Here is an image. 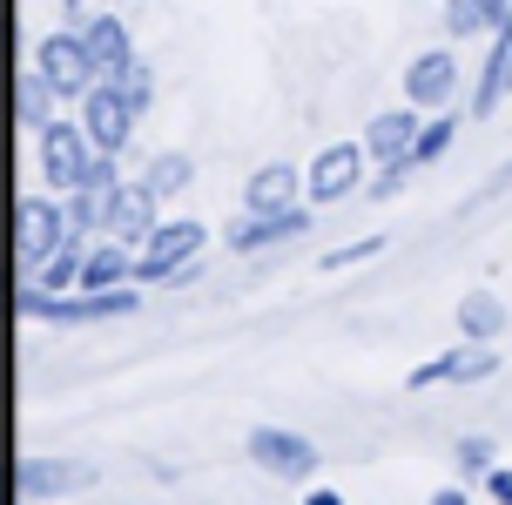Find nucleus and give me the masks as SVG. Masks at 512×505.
<instances>
[{"label":"nucleus","instance_id":"f257e3e1","mask_svg":"<svg viewBox=\"0 0 512 505\" xmlns=\"http://www.w3.org/2000/svg\"><path fill=\"white\" fill-rule=\"evenodd\" d=\"M68 236H75L68 209H54V202H41V196L14 202V263H21V283H41V270L68 250Z\"/></svg>","mask_w":512,"mask_h":505},{"label":"nucleus","instance_id":"f03ea898","mask_svg":"<svg viewBox=\"0 0 512 505\" xmlns=\"http://www.w3.org/2000/svg\"><path fill=\"white\" fill-rule=\"evenodd\" d=\"M95 162H102V149L88 142V128L81 122H54L41 128V176H48V189H88V176H95Z\"/></svg>","mask_w":512,"mask_h":505},{"label":"nucleus","instance_id":"7ed1b4c3","mask_svg":"<svg viewBox=\"0 0 512 505\" xmlns=\"http://www.w3.org/2000/svg\"><path fill=\"white\" fill-rule=\"evenodd\" d=\"M21 310L41 317V324H102V317H128V310H135V290H81V297H54V290L21 283Z\"/></svg>","mask_w":512,"mask_h":505},{"label":"nucleus","instance_id":"20e7f679","mask_svg":"<svg viewBox=\"0 0 512 505\" xmlns=\"http://www.w3.org/2000/svg\"><path fill=\"white\" fill-rule=\"evenodd\" d=\"M34 68L48 75V88L54 95H68V101H81L88 88H95V54H88V41H81L75 27H61V34H41V48H34Z\"/></svg>","mask_w":512,"mask_h":505},{"label":"nucleus","instance_id":"39448f33","mask_svg":"<svg viewBox=\"0 0 512 505\" xmlns=\"http://www.w3.org/2000/svg\"><path fill=\"white\" fill-rule=\"evenodd\" d=\"M203 256V223H155V236L135 256L142 283H182V270Z\"/></svg>","mask_w":512,"mask_h":505},{"label":"nucleus","instance_id":"423d86ee","mask_svg":"<svg viewBox=\"0 0 512 505\" xmlns=\"http://www.w3.org/2000/svg\"><path fill=\"white\" fill-rule=\"evenodd\" d=\"M250 458L270 472V479H290V485H310V472H317V445H310L304 431H283V425H256L250 438Z\"/></svg>","mask_w":512,"mask_h":505},{"label":"nucleus","instance_id":"0eeeda50","mask_svg":"<svg viewBox=\"0 0 512 505\" xmlns=\"http://www.w3.org/2000/svg\"><path fill=\"white\" fill-rule=\"evenodd\" d=\"M364 142H331V149L310 162V176H304V202L310 209H324V202H344L351 189L364 182Z\"/></svg>","mask_w":512,"mask_h":505},{"label":"nucleus","instance_id":"6e6552de","mask_svg":"<svg viewBox=\"0 0 512 505\" xmlns=\"http://www.w3.org/2000/svg\"><path fill=\"white\" fill-rule=\"evenodd\" d=\"M95 472L81 458H21L14 465V492L21 499H68V492H88Z\"/></svg>","mask_w":512,"mask_h":505},{"label":"nucleus","instance_id":"1a4fd4ad","mask_svg":"<svg viewBox=\"0 0 512 505\" xmlns=\"http://www.w3.org/2000/svg\"><path fill=\"white\" fill-rule=\"evenodd\" d=\"M81 128H88V142L102 155H115L128 142V128H135V108L115 95V81H95L88 95H81Z\"/></svg>","mask_w":512,"mask_h":505},{"label":"nucleus","instance_id":"9d476101","mask_svg":"<svg viewBox=\"0 0 512 505\" xmlns=\"http://www.w3.org/2000/svg\"><path fill=\"white\" fill-rule=\"evenodd\" d=\"M492 371H499V351L465 337L459 351H445V357H432V364H418L405 384H411V391H425V384H479V378H492Z\"/></svg>","mask_w":512,"mask_h":505},{"label":"nucleus","instance_id":"9b49d317","mask_svg":"<svg viewBox=\"0 0 512 505\" xmlns=\"http://www.w3.org/2000/svg\"><path fill=\"white\" fill-rule=\"evenodd\" d=\"M452 95H459V61H452L445 48H425L405 68V101L411 108H445Z\"/></svg>","mask_w":512,"mask_h":505},{"label":"nucleus","instance_id":"f8f14e48","mask_svg":"<svg viewBox=\"0 0 512 505\" xmlns=\"http://www.w3.org/2000/svg\"><path fill=\"white\" fill-rule=\"evenodd\" d=\"M155 189L149 182H115V196H108V236H122V243H149L155 236Z\"/></svg>","mask_w":512,"mask_h":505},{"label":"nucleus","instance_id":"ddd939ff","mask_svg":"<svg viewBox=\"0 0 512 505\" xmlns=\"http://www.w3.org/2000/svg\"><path fill=\"white\" fill-rule=\"evenodd\" d=\"M297 202H304V169H297V162H270V169H256V176L243 182V209H256V216L297 209Z\"/></svg>","mask_w":512,"mask_h":505},{"label":"nucleus","instance_id":"4468645a","mask_svg":"<svg viewBox=\"0 0 512 505\" xmlns=\"http://www.w3.org/2000/svg\"><path fill=\"white\" fill-rule=\"evenodd\" d=\"M512 88V14L492 27V54L479 61V88H472V115H492L499 95Z\"/></svg>","mask_w":512,"mask_h":505},{"label":"nucleus","instance_id":"2eb2a0df","mask_svg":"<svg viewBox=\"0 0 512 505\" xmlns=\"http://www.w3.org/2000/svg\"><path fill=\"white\" fill-rule=\"evenodd\" d=\"M411 142H418V108H391V115H378V122L364 128V149H371V162H384V169H398Z\"/></svg>","mask_w":512,"mask_h":505},{"label":"nucleus","instance_id":"dca6fc26","mask_svg":"<svg viewBox=\"0 0 512 505\" xmlns=\"http://www.w3.org/2000/svg\"><path fill=\"white\" fill-rule=\"evenodd\" d=\"M122 277H135V256H128L122 236L88 243V256H81V290H122Z\"/></svg>","mask_w":512,"mask_h":505},{"label":"nucleus","instance_id":"f3484780","mask_svg":"<svg viewBox=\"0 0 512 505\" xmlns=\"http://www.w3.org/2000/svg\"><path fill=\"white\" fill-rule=\"evenodd\" d=\"M310 223V202H297V209H270V216H243V223L230 229V243L236 250H263V243H283V236H297V229Z\"/></svg>","mask_w":512,"mask_h":505},{"label":"nucleus","instance_id":"a211bd4d","mask_svg":"<svg viewBox=\"0 0 512 505\" xmlns=\"http://www.w3.org/2000/svg\"><path fill=\"white\" fill-rule=\"evenodd\" d=\"M81 41H88V54H95V75H102V81H115L128 61H135V48H128V27L115 21V14H95Z\"/></svg>","mask_w":512,"mask_h":505},{"label":"nucleus","instance_id":"6ab92c4d","mask_svg":"<svg viewBox=\"0 0 512 505\" xmlns=\"http://www.w3.org/2000/svg\"><path fill=\"white\" fill-rule=\"evenodd\" d=\"M499 324H506V303L492 297V290H465V297H459V337L492 344V337H499Z\"/></svg>","mask_w":512,"mask_h":505},{"label":"nucleus","instance_id":"aec40b11","mask_svg":"<svg viewBox=\"0 0 512 505\" xmlns=\"http://www.w3.org/2000/svg\"><path fill=\"white\" fill-rule=\"evenodd\" d=\"M48 101H54L48 75H41V68H27V75L14 81V122H21V128H34V135H41V128H54Z\"/></svg>","mask_w":512,"mask_h":505},{"label":"nucleus","instance_id":"412c9836","mask_svg":"<svg viewBox=\"0 0 512 505\" xmlns=\"http://www.w3.org/2000/svg\"><path fill=\"white\" fill-rule=\"evenodd\" d=\"M445 149H452V115H432V128H425V135H418V142L405 149V162H398V169L384 176V189H391L398 176H411V169H432V162H438Z\"/></svg>","mask_w":512,"mask_h":505},{"label":"nucleus","instance_id":"4be33fe9","mask_svg":"<svg viewBox=\"0 0 512 505\" xmlns=\"http://www.w3.org/2000/svg\"><path fill=\"white\" fill-rule=\"evenodd\" d=\"M499 27V7L492 0H445V34H492Z\"/></svg>","mask_w":512,"mask_h":505},{"label":"nucleus","instance_id":"5701e85b","mask_svg":"<svg viewBox=\"0 0 512 505\" xmlns=\"http://www.w3.org/2000/svg\"><path fill=\"white\" fill-rule=\"evenodd\" d=\"M115 95H122L128 108L142 115V108H149V101H155V75H149V61H128L122 75H115Z\"/></svg>","mask_w":512,"mask_h":505},{"label":"nucleus","instance_id":"b1692460","mask_svg":"<svg viewBox=\"0 0 512 505\" xmlns=\"http://www.w3.org/2000/svg\"><path fill=\"white\" fill-rule=\"evenodd\" d=\"M142 182H149L155 196H176V189H189V155H155Z\"/></svg>","mask_w":512,"mask_h":505},{"label":"nucleus","instance_id":"393cba45","mask_svg":"<svg viewBox=\"0 0 512 505\" xmlns=\"http://www.w3.org/2000/svg\"><path fill=\"white\" fill-rule=\"evenodd\" d=\"M81 256H88V250H75V243H68V250L41 270V290H81Z\"/></svg>","mask_w":512,"mask_h":505},{"label":"nucleus","instance_id":"a878e982","mask_svg":"<svg viewBox=\"0 0 512 505\" xmlns=\"http://www.w3.org/2000/svg\"><path fill=\"white\" fill-rule=\"evenodd\" d=\"M452 458H459V472H472V479H486V472H492V438H479V431H465L459 445H452Z\"/></svg>","mask_w":512,"mask_h":505},{"label":"nucleus","instance_id":"bb28decb","mask_svg":"<svg viewBox=\"0 0 512 505\" xmlns=\"http://www.w3.org/2000/svg\"><path fill=\"white\" fill-rule=\"evenodd\" d=\"M378 250H384V236H358V243H344V250L324 256V270H344V263H371Z\"/></svg>","mask_w":512,"mask_h":505},{"label":"nucleus","instance_id":"cd10ccee","mask_svg":"<svg viewBox=\"0 0 512 505\" xmlns=\"http://www.w3.org/2000/svg\"><path fill=\"white\" fill-rule=\"evenodd\" d=\"M486 492H492L499 505H512V472H499V465H492V472H486Z\"/></svg>","mask_w":512,"mask_h":505},{"label":"nucleus","instance_id":"c85d7f7f","mask_svg":"<svg viewBox=\"0 0 512 505\" xmlns=\"http://www.w3.org/2000/svg\"><path fill=\"white\" fill-rule=\"evenodd\" d=\"M432 505H472V492H459V485H445V492H432Z\"/></svg>","mask_w":512,"mask_h":505},{"label":"nucleus","instance_id":"c756f323","mask_svg":"<svg viewBox=\"0 0 512 505\" xmlns=\"http://www.w3.org/2000/svg\"><path fill=\"white\" fill-rule=\"evenodd\" d=\"M304 505H344L337 492H304Z\"/></svg>","mask_w":512,"mask_h":505},{"label":"nucleus","instance_id":"7c9ffc66","mask_svg":"<svg viewBox=\"0 0 512 505\" xmlns=\"http://www.w3.org/2000/svg\"><path fill=\"white\" fill-rule=\"evenodd\" d=\"M492 7H499V21H506V14H512V0H492Z\"/></svg>","mask_w":512,"mask_h":505}]
</instances>
